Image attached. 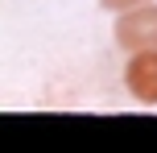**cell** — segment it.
Wrapping results in <instances>:
<instances>
[{
    "instance_id": "2",
    "label": "cell",
    "mask_w": 157,
    "mask_h": 153,
    "mask_svg": "<svg viewBox=\"0 0 157 153\" xmlns=\"http://www.w3.org/2000/svg\"><path fill=\"white\" fill-rule=\"evenodd\" d=\"M124 87L136 104L157 108V50H136L124 66Z\"/></svg>"
},
{
    "instance_id": "3",
    "label": "cell",
    "mask_w": 157,
    "mask_h": 153,
    "mask_svg": "<svg viewBox=\"0 0 157 153\" xmlns=\"http://www.w3.org/2000/svg\"><path fill=\"white\" fill-rule=\"evenodd\" d=\"M108 13H120V8H132V4H145V0H99Z\"/></svg>"
},
{
    "instance_id": "1",
    "label": "cell",
    "mask_w": 157,
    "mask_h": 153,
    "mask_svg": "<svg viewBox=\"0 0 157 153\" xmlns=\"http://www.w3.org/2000/svg\"><path fill=\"white\" fill-rule=\"evenodd\" d=\"M112 37H116L120 50L136 54V50H157V4H132L120 8L116 25H112Z\"/></svg>"
}]
</instances>
